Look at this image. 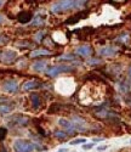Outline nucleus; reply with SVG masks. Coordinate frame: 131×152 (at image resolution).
<instances>
[{
    "label": "nucleus",
    "instance_id": "obj_23",
    "mask_svg": "<svg viewBox=\"0 0 131 152\" xmlns=\"http://www.w3.org/2000/svg\"><path fill=\"white\" fill-rule=\"evenodd\" d=\"M3 21H4V17H3V16H1V15H0V23H1V22H3Z\"/></svg>",
    "mask_w": 131,
    "mask_h": 152
},
{
    "label": "nucleus",
    "instance_id": "obj_20",
    "mask_svg": "<svg viewBox=\"0 0 131 152\" xmlns=\"http://www.w3.org/2000/svg\"><path fill=\"white\" fill-rule=\"evenodd\" d=\"M107 148H108V146H107V145H101V146H97V151H98V152H102V151L107 150Z\"/></svg>",
    "mask_w": 131,
    "mask_h": 152
},
{
    "label": "nucleus",
    "instance_id": "obj_5",
    "mask_svg": "<svg viewBox=\"0 0 131 152\" xmlns=\"http://www.w3.org/2000/svg\"><path fill=\"white\" fill-rule=\"evenodd\" d=\"M16 104L14 101H11L5 97H0V115H6L10 113L11 111H14Z\"/></svg>",
    "mask_w": 131,
    "mask_h": 152
},
{
    "label": "nucleus",
    "instance_id": "obj_18",
    "mask_svg": "<svg viewBox=\"0 0 131 152\" xmlns=\"http://www.w3.org/2000/svg\"><path fill=\"white\" fill-rule=\"evenodd\" d=\"M60 60H74V56L73 55H62L60 57Z\"/></svg>",
    "mask_w": 131,
    "mask_h": 152
},
{
    "label": "nucleus",
    "instance_id": "obj_13",
    "mask_svg": "<svg viewBox=\"0 0 131 152\" xmlns=\"http://www.w3.org/2000/svg\"><path fill=\"white\" fill-rule=\"evenodd\" d=\"M33 69H34V71H38V72L46 71V62H44V61L35 62L34 65H33Z\"/></svg>",
    "mask_w": 131,
    "mask_h": 152
},
{
    "label": "nucleus",
    "instance_id": "obj_26",
    "mask_svg": "<svg viewBox=\"0 0 131 152\" xmlns=\"http://www.w3.org/2000/svg\"><path fill=\"white\" fill-rule=\"evenodd\" d=\"M130 144H131V140H130Z\"/></svg>",
    "mask_w": 131,
    "mask_h": 152
},
{
    "label": "nucleus",
    "instance_id": "obj_9",
    "mask_svg": "<svg viewBox=\"0 0 131 152\" xmlns=\"http://www.w3.org/2000/svg\"><path fill=\"white\" fill-rule=\"evenodd\" d=\"M39 86H41L40 82H38V80H28V82H25L23 85H22V89L24 91H29V90H33V89H36V88Z\"/></svg>",
    "mask_w": 131,
    "mask_h": 152
},
{
    "label": "nucleus",
    "instance_id": "obj_14",
    "mask_svg": "<svg viewBox=\"0 0 131 152\" xmlns=\"http://www.w3.org/2000/svg\"><path fill=\"white\" fill-rule=\"evenodd\" d=\"M115 53H116V50L113 49V48H111V46L104 48V49H102L101 51H100V54L103 55V56H112V55H114Z\"/></svg>",
    "mask_w": 131,
    "mask_h": 152
},
{
    "label": "nucleus",
    "instance_id": "obj_17",
    "mask_svg": "<svg viewBox=\"0 0 131 152\" xmlns=\"http://www.w3.org/2000/svg\"><path fill=\"white\" fill-rule=\"evenodd\" d=\"M7 42H9V38L5 37V35H3V34H0V45H4Z\"/></svg>",
    "mask_w": 131,
    "mask_h": 152
},
{
    "label": "nucleus",
    "instance_id": "obj_3",
    "mask_svg": "<svg viewBox=\"0 0 131 152\" xmlns=\"http://www.w3.org/2000/svg\"><path fill=\"white\" fill-rule=\"evenodd\" d=\"M74 68L72 66H68V65H57V66H52L50 68L46 69V74L49 77H57L58 74L61 73H66V72H71L73 71Z\"/></svg>",
    "mask_w": 131,
    "mask_h": 152
},
{
    "label": "nucleus",
    "instance_id": "obj_11",
    "mask_svg": "<svg viewBox=\"0 0 131 152\" xmlns=\"http://www.w3.org/2000/svg\"><path fill=\"white\" fill-rule=\"evenodd\" d=\"M51 53L49 50H45V49H38V50H34V51L31 53V57H38V56H45V55H50Z\"/></svg>",
    "mask_w": 131,
    "mask_h": 152
},
{
    "label": "nucleus",
    "instance_id": "obj_16",
    "mask_svg": "<svg viewBox=\"0 0 131 152\" xmlns=\"http://www.w3.org/2000/svg\"><path fill=\"white\" fill-rule=\"evenodd\" d=\"M85 142H86V139L78 137V139H74V140L69 141V145H80V144H85Z\"/></svg>",
    "mask_w": 131,
    "mask_h": 152
},
{
    "label": "nucleus",
    "instance_id": "obj_4",
    "mask_svg": "<svg viewBox=\"0 0 131 152\" xmlns=\"http://www.w3.org/2000/svg\"><path fill=\"white\" fill-rule=\"evenodd\" d=\"M7 124L10 126H25L29 124V118L22 115H14L12 117L9 118Z\"/></svg>",
    "mask_w": 131,
    "mask_h": 152
},
{
    "label": "nucleus",
    "instance_id": "obj_22",
    "mask_svg": "<svg viewBox=\"0 0 131 152\" xmlns=\"http://www.w3.org/2000/svg\"><path fill=\"white\" fill-rule=\"evenodd\" d=\"M41 37H43V32H40V33H38V35L35 37V39H36V42H40V39H41Z\"/></svg>",
    "mask_w": 131,
    "mask_h": 152
},
{
    "label": "nucleus",
    "instance_id": "obj_10",
    "mask_svg": "<svg viewBox=\"0 0 131 152\" xmlns=\"http://www.w3.org/2000/svg\"><path fill=\"white\" fill-rule=\"evenodd\" d=\"M58 124H60V125L62 126V128L67 129V132H68V133H73V132L75 130V128H74V124H73V122H69V121L64 119V118H61V119L58 121Z\"/></svg>",
    "mask_w": 131,
    "mask_h": 152
},
{
    "label": "nucleus",
    "instance_id": "obj_2",
    "mask_svg": "<svg viewBox=\"0 0 131 152\" xmlns=\"http://www.w3.org/2000/svg\"><path fill=\"white\" fill-rule=\"evenodd\" d=\"M39 150V146L31 140L25 139H18L14 142V151L15 152H35Z\"/></svg>",
    "mask_w": 131,
    "mask_h": 152
},
{
    "label": "nucleus",
    "instance_id": "obj_24",
    "mask_svg": "<svg viewBox=\"0 0 131 152\" xmlns=\"http://www.w3.org/2000/svg\"><path fill=\"white\" fill-rule=\"evenodd\" d=\"M129 77H130V78H131V67H130V68H129Z\"/></svg>",
    "mask_w": 131,
    "mask_h": 152
},
{
    "label": "nucleus",
    "instance_id": "obj_8",
    "mask_svg": "<svg viewBox=\"0 0 131 152\" xmlns=\"http://www.w3.org/2000/svg\"><path fill=\"white\" fill-rule=\"evenodd\" d=\"M16 57H17V54L14 51V50H6V51L3 53L1 60H3L5 63H10V62L14 61Z\"/></svg>",
    "mask_w": 131,
    "mask_h": 152
},
{
    "label": "nucleus",
    "instance_id": "obj_19",
    "mask_svg": "<svg viewBox=\"0 0 131 152\" xmlns=\"http://www.w3.org/2000/svg\"><path fill=\"white\" fill-rule=\"evenodd\" d=\"M5 135H6V129L0 128V140H3V139L5 137Z\"/></svg>",
    "mask_w": 131,
    "mask_h": 152
},
{
    "label": "nucleus",
    "instance_id": "obj_21",
    "mask_svg": "<svg viewBox=\"0 0 131 152\" xmlns=\"http://www.w3.org/2000/svg\"><path fill=\"white\" fill-rule=\"evenodd\" d=\"M94 145H95V142H92V144H84V150H90V148H92L94 147Z\"/></svg>",
    "mask_w": 131,
    "mask_h": 152
},
{
    "label": "nucleus",
    "instance_id": "obj_12",
    "mask_svg": "<svg viewBox=\"0 0 131 152\" xmlns=\"http://www.w3.org/2000/svg\"><path fill=\"white\" fill-rule=\"evenodd\" d=\"M31 100H32V105H33L34 108L38 110L39 107H40L41 102H40V97H39L38 94H32V95H31Z\"/></svg>",
    "mask_w": 131,
    "mask_h": 152
},
{
    "label": "nucleus",
    "instance_id": "obj_15",
    "mask_svg": "<svg viewBox=\"0 0 131 152\" xmlns=\"http://www.w3.org/2000/svg\"><path fill=\"white\" fill-rule=\"evenodd\" d=\"M54 134H55V136L58 137V139H66L71 133H66L64 130H56Z\"/></svg>",
    "mask_w": 131,
    "mask_h": 152
},
{
    "label": "nucleus",
    "instance_id": "obj_25",
    "mask_svg": "<svg viewBox=\"0 0 131 152\" xmlns=\"http://www.w3.org/2000/svg\"><path fill=\"white\" fill-rule=\"evenodd\" d=\"M3 4H4V0H0V7L3 6Z\"/></svg>",
    "mask_w": 131,
    "mask_h": 152
},
{
    "label": "nucleus",
    "instance_id": "obj_6",
    "mask_svg": "<svg viewBox=\"0 0 131 152\" xmlns=\"http://www.w3.org/2000/svg\"><path fill=\"white\" fill-rule=\"evenodd\" d=\"M4 90L9 94H16L17 90H18V84L16 80H6L3 85Z\"/></svg>",
    "mask_w": 131,
    "mask_h": 152
},
{
    "label": "nucleus",
    "instance_id": "obj_1",
    "mask_svg": "<svg viewBox=\"0 0 131 152\" xmlns=\"http://www.w3.org/2000/svg\"><path fill=\"white\" fill-rule=\"evenodd\" d=\"M76 7V0H58L51 5V12L54 14H62Z\"/></svg>",
    "mask_w": 131,
    "mask_h": 152
},
{
    "label": "nucleus",
    "instance_id": "obj_7",
    "mask_svg": "<svg viewBox=\"0 0 131 152\" xmlns=\"http://www.w3.org/2000/svg\"><path fill=\"white\" fill-rule=\"evenodd\" d=\"M75 54L82 56V57H89L91 54H92V49H91V46H89V45H82V46L75 49Z\"/></svg>",
    "mask_w": 131,
    "mask_h": 152
}]
</instances>
